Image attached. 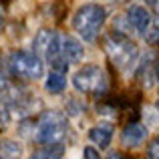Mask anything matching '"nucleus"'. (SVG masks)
I'll return each mask as SVG.
<instances>
[{"instance_id": "8", "label": "nucleus", "mask_w": 159, "mask_h": 159, "mask_svg": "<svg viewBox=\"0 0 159 159\" xmlns=\"http://www.w3.org/2000/svg\"><path fill=\"white\" fill-rule=\"evenodd\" d=\"M127 20H129V24L139 32H147L149 24H151L149 12L145 10L143 6H137V4H133V6L127 8Z\"/></svg>"}, {"instance_id": "6", "label": "nucleus", "mask_w": 159, "mask_h": 159, "mask_svg": "<svg viewBox=\"0 0 159 159\" xmlns=\"http://www.w3.org/2000/svg\"><path fill=\"white\" fill-rule=\"evenodd\" d=\"M61 54L66 62H81L83 57H85V51H83V44L77 39L65 36V39H61Z\"/></svg>"}, {"instance_id": "12", "label": "nucleus", "mask_w": 159, "mask_h": 159, "mask_svg": "<svg viewBox=\"0 0 159 159\" xmlns=\"http://www.w3.org/2000/svg\"><path fill=\"white\" fill-rule=\"evenodd\" d=\"M62 155H65L62 143H52V145H47V147L39 149L36 153H32L30 159H62Z\"/></svg>"}, {"instance_id": "14", "label": "nucleus", "mask_w": 159, "mask_h": 159, "mask_svg": "<svg viewBox=\"0 0 159 159\" xmlns=\"http://www.w3.org/2000/svg\"><path fill=\"white\" fill-rule=\"evenodd\" d=\"M147 157L149 159H159V135H155L147 145Z\"/></svg>"}, {"instance_id": "16", "label": "nucleus", "mask_w": 159, "mask_h": 159, "mask_svg": "<svg viewBox=\"0 0 159 159\" xmlns=\"http://www.w3.org/2000/svg\"><path fill=\"white\" fill-rule=\"evenodd\" d=\"M145 39H147V43H151V44H159V28H155L153 32H147Z\"/></svg>"}, {"instance_id": "1", "label": "nucleus", "mask_w": 159, "mask_h": 159, "mask_svg": "<svg viewBox=\"0 0 159 159\" xmlns=\"http://www.w3.org/2000/svg\"><path fill=\"white\" fill-rule=\"evenodd\" d=\"M105 18H107V10L101 4H85L75 12L73 26L85 40L93 43L97 39L101 26L105 24Z\"/></svg>"}, {"instance_id": "11", "label": "nucleus", "mask_w": 159, "mask_h": 159, "mask_svg": "<svg viewBox=\"0 0 159 159\" xmlns=\"http://www.w3.org/2000/svg\"><path fill=\"white\" fill-rule=\"evenodd\" d=\"M66 87V77L62 73H57V70H51L47 77V83H44V89L48 91L51 95H57V93H62Z\"/></svg>"}, {"instance_id": "4", "label": "nucleus", "mask_w": 159, "mask_h": 159, "mask_svg": "<svg viewBox=\"0 0 159 159\" xmlns=\"http://www.w3.org/2000/svg\"><path fill=\"white\" fill-rule=\"evenodd\" d=\"M8 66L10 70L16 75V77L22 79H30V81H36V79L43 77V58L36 52H22V51H14L8 58Z\"/></svg>"}, {"instance_id": "3", "label": "nucleus", "mask_w": 159, "mask_h": 159, "mask_svg": "<svg viewBox=\"0 0 159 159\" xmlns=\"http://www.w3.org/2000/svg\"><path fill=\"white\" fill-rule=\"evenodd\" d=\"M66 135V117L58 111L44 113L40 119V127L36 133V141L40 145H52L61 143Z\"/></svg>"}, {"instance_id": "7", "label": "nucleus", "mask_w": 159, "mask_h": 159, "mask_svg": "<svg viewBox=\"0 0 159 159\" xmlns=\"http://www.w3.org/2000/svg\"><path fill=\"white\" fill-rule=\"evenodd\" d=\"M147 137V129L141 123H129L127 127L123 129V135H121V141H123L125 147H139L141 143Z\"/></svg>"}, {"instance_id": "19", "label": "nucleus", "mask_w": 159, "mask_h": 159, "mask_svg": "<svg viewBox=\"0 0 159 159\" xmlns=\"http://www.w3.org/2000/svg\"><path fill=\"white\" fill-rule=\"evenodd\" d=\"M2 28H4V18H2V14H0V32H2Z\"/></svg>"}, {"instance_id": "15", "label": "nucleus", "mask_w": 159, "mask_h": 159, "mask_svg": "<svg viewBox=\"0 0 159 159\" xmlns=\"http://www.w3.org/2000/svg\"><path fill=\"white\" fill-rule=\"evenodd\" d=\"M83 157H85V159H101V155H99V151L95 147H85Z\"/></svg>"}, {"instance_id": "18", "label": "nucleus", "mask_w": 159, "mask_h": 159, "mask_svg": "<svg viewBox=\"0 0 159 159\" xmlns=\"http://www.w3.org/2000/svg\"><path fill=\"white\" fill-rule=\"evenodd\" d=\"M107 159H125V157L121 155V153H111V155H109Z\"/></svg>"}, {"instance_id": "17", "label": "nucleus", "mask_w": 159, "mask_h": 159, "mask_svg": "<svg viewBox=\"0 0 159 159\" xmlns=\"http://www.w3.org/2000/svg\"><path fill=\"white\" fill-rule=\"evenodd\" d=\"M6 87H8V85H6V77H4V75L0 73V91H2V89H6Z\"/></svg>"}, {"instance_id": "5", "label": "nucleus", "mask_w": 159, "mask_h": 159, "mask_svg": "<svg viewBox=\"0 0 159 159\" xmlns=\"http://www.w3.org/2000/svg\"><path fill=\"white\" fill-rule=\"evenodd\" d=\"M73 85L77 91L81 93H89V95H101L107 89V79L99 66L95 65H87L81 70H77L73 77Z\"/></svg>"}, {"instance_id": "21", "label": "nucleus", "mask_w": 159, "mask_h": 159, "mask_svg": "<svg viewBox=\"0 0 159 159\" xmlns=\"http://www.w3.org/2000/svg\"><path fill=\"white\" fill-rule=\"evenodd\" d=\"M157 77H159V66H157Z\"/></svg>"}, {"instance_id": "2", "label": "nucleus", "mask_w": 159, "mask_h": 159, "mask_svg": "<svg viewBox=\"0 0 159 159\" xmlns=\"http://www.w3.org/2000/svg\"><path fill=\"white\" fill-rule=\"evenodd\" d=\"M103 47H105L109 58H111L119 69H127V66L135 65L137 57H139V48H137V44L133 43V40H129L125 34L115 32V30L105 39Z\"/></svg>"}, {"instance_id": "22", "label": "nucleus", "mask_w": 159, "mask_h": 159, "mask_svg": "<svg viewBox=\"0 0 159 159\" xmlns=\"http://www.w3.org/2000/svg\"><path fill=\"white\" fill-rule=\"evenodd\" d=\"M157 109H159V103H157Z\"/></svg>"}, {"instance_id": "10", "label": "nucleus", "mask_w": 159, "mask_h": 159, "mask_svg": "<svg viewBox=\"0 0 159 159\" xmlns=\"http://www.w3.org/2000/svg\"><path fill=\"white\" fill-rule=\"evenodd\" d=\"M57 36V32L54 30H48V28H43V30H39V34L34 36V43H32V48H34V52L39 54H47V51H48V44L52 43V39Z\"/></svg>"}, {"instance_id": "20", "label": "nucleus", "mask_w": 159, "mask_h": 159, "mask_svg": "<svg viewBox=\"0 0 159 159\" xmlns=\"http://www.w3.org/2000/svg\"><path fill=\"white\" fill-rule=\"evenodd\" d=\"M143 2H147V4H155L157 0H143Z\"/></svg>"}, {"instance_id": "13", "label": "nucleus", "mask_w": 159, "mask_h": 159, "mask_svg": "<svg viewBox=\"0 0 159 159\" xmlns=\"http://www.w3.org/2000/svg\"><path fill=\"white\" fill-rule=\"evenodd\" d=\"M20 155H22L20 143H16L12 139L0 141V159H20Z\"/></svg>"}, {"instance_id": "9", "label": "nucleus", "mask_w": 159, "mask_h": 159, "mask_svg": "<svg viewBox=\"0 0 159 159\" xmlns=\"http://www.w3.org/2000/svg\"><path fill=\"white\" fill-rule=\"evenodd\" d=\"M111 137H113V127L107 123H101V125H95V127H91L89 131V139L93 141L95 145H99V147H109V143H111Z\"/></svg>"}]
</instances>
